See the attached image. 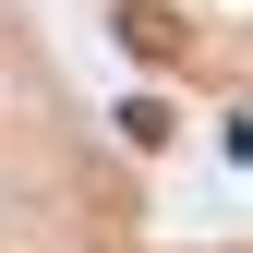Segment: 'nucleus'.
<instances>
[{"label": "nucleus", "mask_w": 253, "mask_h": 253, "mask_svg": "<svg viewBox=\"0 0 253 253\" xmlns=\"http://www.w3.org/2000/svg\"><path fill=\"white\" fill-rule=\"evenodd\" d=\"M121 48H133L145 73H181V60H193V24H181L169 0H121Z\"/></svg>", "instance_id": "f257e3e1"}]
</instances>
